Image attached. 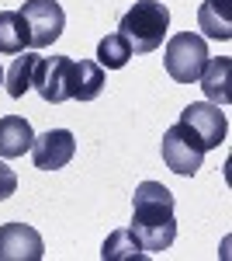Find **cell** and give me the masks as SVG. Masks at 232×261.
<instances>
[{
    "mask_svg": "<svg viewBox=\"0 0 232 261\" xmlns=\"http://www.w3.org/2000/svg\"><path fill=\"white\" fill-rule=\"evenodd\" d=\"M101 258L104 261H136V258H149L146 251H142V244L132 230H115V233H108V241L101 247Z\"/></svg>",
    "mask_w": 232,
    "mask_h": 261,
    "instance_id": "16",
    "label": "cell"
},
{
    "mask_svg": "<svg viewBox=\"0 0 232 261\" xmlns=\"http://www.w3.org/2000/svg\"><path fill=\"white\" fill-rule=\"evenodd\" d=\"M18 192V174H14V167H7V164L0 161V202L11 199Z\"/></svg>",
    "mask_w": 232,
    "mask_h": 261,
    "instance_id": "18",
    "label": "cell"
},
{
    "mask_svg": "<svg viewBox=\"0 0 232 261\" xmlns=\"http://www.w3.org/2000/svg\"><path fill=\"white\" fill-rule=\"evenodd\" d=\"M73 153H77V140L70 129H49L31 143V161L39 171H59L73 161Z\"/></svg>",
    "mask_w": 232,
    "mask_h": 261,
    "instance_id": "9",
    "label": "cell"
},
{
    "mask_svg": "<svg viewBox=\"0 0 232 261\" xmlns=\"http://www.w3.org/2000/svg\"><path fill=\"white\" fill-rule=\"evenodd\" d=\"M35 63H39V56H35V53H24V56L18 53V60L11 63V70H4V91H7V94H11L14 101L24 98V94L31 91Z\"/></svg>",
    "mask_w": 232,
    "mask_h": 261,
    "instance_id": "15",
    "label": "cell"
},
{
    "mask_svg": "<svg viewBox=\"0 0 232 261\" xmlns=\"http://www.w3.org/2000/svg\"><path fill=\"white\" fill-rule=\"evenodd\" d=\"M229 73H232V60L225 56H218V60H208L205 63V70H201V87H205V98L212 101V105H229Z\"/></svg>",
    "mask_w": 232,
    "mask_h": 261,
    "instance_id": "11",
    "label": "cell"
},
{
    "mask_svg": "<svg viewBox=\"0 0 232 261\" xmlns=\"http://www.w3.org/2000/svg\"><path fill=\"white\" fill-rule=\"evenodd\" d=\"M132 233L139 237L142 251L156 258L177 241V220H174V192L159 181H142L132 195Z\"/></svg>",
    "mask_w": 232,
    "mask_h": 261,
    "instance_id": "1",
    "label": "cell"
},
{
    "mask_svg": "<svg viewBox=\"0 0 232 261\" xmlns=\"http://www.w3.org/2000/svg\"><path fill=\"white\" fill-rule=\"evenodd\" d=\"M132 60V49H128V42L121 39V35H104V39L97 42V66H104V70H121V66H128Z\"/></svg>",
    "mask_w": 232,
    "mask_h": 261,
    "instance_id": "17",
    "label": "cell"
},
{
    "mask_svg": "<svg viewBox=\"0 0 232 261\" xmlns=\"http://www.w3.org/2000/svg\"><path fill=\"white\" fill-rule=\"evenodd\" d=\"M0 87H4V66H0Z\"/></svg>",
    "mask_w": 232,
    "mask_h": 261,
    "instance_id": "19",
    "label": "cell"
},
{
    "mask_svg": "<svg viewBox=\"0 0 232 261\" xmlns=\"http://www.w3.org/2000/svg\"><path fill=\"white\" fill-rule=\"evenodd\" d=\"M70 84H73V60L70 56H39L31 87L39 91L42 101H49V105L70 101Z\"/></svg>",
    "mask_w": 232,
    "mask_h": 261,
    "instance_id": "6",
    "label": "cell"
},
{
    "mask_svg": "<svg viewBox=\"0 0 232 261\" xmlns=\"http://www.w3.org/2000/svg\"><path fill=\"white\" fill-rule=\"evenodd\" d=\"M45 241L28 223H4L0 226V261H42Z\"/></svg>",
    "mask_w": 232,
    "mask_h": 261,
    "instance_id": "8",
    "label": "cell"
},
{
    "mask_svg": "<svg viewBox=\"0 0 232 261\" xmlns=\"http://www.w3.org/2000/svg\"><path fill=\"white\" fill-rule=\"evenodd\" d=\"M232 0H205L201 11H197V28L208 35V39L229 42L232 39V18H229Z\"/></svg>",
    "mask_w": 232,
    "mask_h": 261,
    "instance_id": "12",
    "label": "cell"
},
{
    "mask_svg": "<svg viewBox=\"0 0 232 261\" xmlns=\"http://www.w3.org/2000/svg\"><path fill=\"white\" fill-rule=\"evenodd\" d=\"M21 14L28 21V35H31V49H45L62 35L66 28V14L59 7V0H24Z\"/></svg>",
    "mask_w": 232,
    "mask_h": 261,
    "instance_id": "7",
    "label": "cell"
},
{
    "mask_svg": "<svg viewBox=\"0 0 232 261\" xmlns=\"http://www.w3.org/2000/svg\"><path fill=\"white\" fill-rule=\"evenodd\" d=\"M31 143H35V133H31V122L24 115H4L0 119V157L4 161L31 153Z\"/></svg>",
    "mask_w": 232,
    "mask_h": 261,
    "instance_id": "10",
    "label": "cell"
},
{
    "mask_svg": "<svg viewBox=\"0 0 232 261\" xmlns=\"http://www.w3.org/2000/svg\"><path fill=\"white\" fill-rule=\"evenodd\" d=\"M159 153H163V164H167L174 174H180V178L197 174L201 164H205V146H201V140L194 136L184 122H177V125H170V129L163 133Z\"/></svg>",
    "mask_w": 232,
    "mask_h": 261,
    "instance_id": "4",
    "label": "cell"
},
{
    "mask_svg": "<svg viewBox=\"0 0 232 261\" xmlns=\"http://www.w3.org/2000/svg\"><path fill=\"white\" fill-rule=\"evenodd\" d=\"M167 28H170V11L163 0H136L118 21V35L128 42L132 56H146V53L163 49Z\"/></svg>",
    "mask_w": 232,
    "mask_h": 261,
    "instance_id": "2",
    "label": "cell"
},
{
    "mask_svg": "<svg viewBox=\"0 0 232 261\" xmlns=\"http://www.w3.org/2000/svg\"><path fill=\"white\" fill-rule=\"evenodd\" d=\"M163 63H167V73L177 84H197L205 63H208V42L194 32H180L167 42L163 49Z\"/></svg>",
    "mask_w": 232,
    "mask_h": 261,
    "instance_id": "3",
    "label": "cell"
},
{
    "mask_svg": "<svg viewBox=\"0 0 232 261\" xmlns=\"http://www.w3.org/2000/svg\"><path fill=\"white\" fill-rule=\"evenodd\" d=\"M180 122L201 140L205 153H208V150H218V146L225 143V136H229V119H225L222 105H212V101H191V105L180 112Z\"/></svg>",
    "mask_w": 232,
    "mask_h": 261,
    "instance_id": "5",
    "label": "cell"
},
{
    "mask_svg": "<svg viewBox=\"0 0 232 261\" xmlns=\"http://www.w3.org/2000/svg\"><path fill=\"white\" fill-rule=\"evenodd\" d=\"M31 45L28 21L21 11H0V56H18Z\"/></svg>",
    "mask_w": 232,
    "mask_h": 261,
    "instance_id": "13",
    "label": "cell"
},
{
    "mask_svg": "<svg viewBox=\"0 0 232 261\" xmlns=\"http://www.w3.org/2000/svg\"><path fill=\"white\" fill-rule=\"evenodd\" d=\"M104 91V66L94 60H73V84H70V98L77 101H94Z\"/></svg>",
    "mask_w": 232,
    "mask_h": 261,
    "instance_id": "14",
    "label": "cell"
}]
</instances>
